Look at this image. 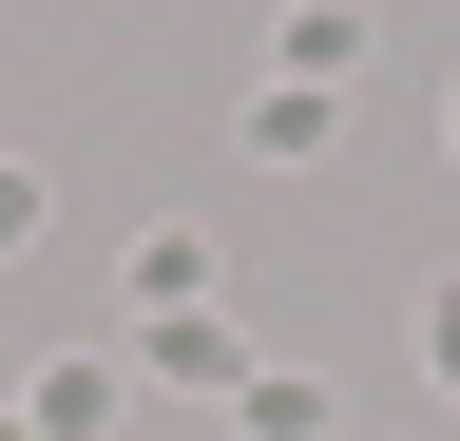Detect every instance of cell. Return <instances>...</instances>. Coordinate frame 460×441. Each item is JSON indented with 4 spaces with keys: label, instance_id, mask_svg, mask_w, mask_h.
<instances>
[{
    "label": "cell",
    "instance_id": "cell-1",
    "mask_svg": "<svg viewBox=\"0 0 460 441\" xmlns=\"http://www.w3.org/2000/svg\"><path fill=\"white\" fill-rule=\"evenodd\" d=\"M250 365H269V346H250L230 307H154V326H135V384H172V403H230Z\"/></svg>",
    "mask_w": 460,
    "mask_h": 441
},
{
    "label": "cell",
    "instance_id": "cell-2",
    "mask_svg": "<svg viewBox=\"0 0 460 441\" xmlns=\"http://www.w3.org/2000/svg\"><path fill=\"white\" fill-rule=\"evenodd\" d=\"M20 422H39V441H115V422H135V346H58V365H20Z\"/></svg>",
    "mask_w": 460,
    "mask_h": 441
},
{
    "label": "cell",
    "instance_id": "cell-3",
    "mask_svg": "<svg viewBox=\"0 0 460 441\" xmlns=\"http://www.w3.org/2000/svg\"><path fill=\"white\" fill-rule=\"evenodd\" d=\"M365 0H288V20H269V77H307V96H345V77H365Z\"/></svg>",
    "mask_w": 460,
    "mask_h": 441
},
{
    "label": "cell",
    "instance_id": "cell-4",
    "mask_svg": "<svg viewBox=\"0 0 460 441\" xmlns=\"http://www.w3.org/2000/svg\"><path fill=\"white\" fill-rule=\"evenodd\" d=\"M250 173H326V135H345V96H307V77H250Z\"/></svg>",
    "mask_w": 460,
    "mask_h": 441
},
{
    "label": "cell",
    "instance_id": "cell-5",
    "mask_svg": "<svg viewBox=\"0 0 460 441\" xmlns=\"http://www.w3.org/2000/svg\"><path fill=\"white\" fill-rule=\"evenodd\" d=\"M115 288H135V326H154V307H211V231H172V211H154V231L115 250Z\"/></svg>",
    "mask_w": 460,
    "mask_h": 441
},
{
    "label": "cell",
    "instance_id": "cell-6",
    "mask_svg": "<svg viewBox=\"0 0 460 441\" xmlns=\"http://www.w3.org/2000/svg\"><path fill=\"white\" fill-rule=\"evenodd\" d=\"M345 403H326V365H250L230 384V441H326Z\"/></svg>",
    "mask_w": 460,
    "mask_h": 441
},
{
    "label": "cell",
    "instance_id": "cell-7",
    "mask_svg": "<svg viewBox=\"0 0 460 441\" xmlns=\"http://www.w3.org/2000/svg\"><path fill=\"white\" fill-rule=\"evenodd\" d=\"M0 250H39V154H0Z\"/></svg>",
    "mask_w": 460,
    "mask_h": 441
},
{
    "label": "cell",
    "instance_id": "cell-8",
    "mask_svg": "<svg viewBox=\"0 0 460 441\" xmlns=\"http://www.w3.org/2000/svg\"><path fill=\"white\" fill-rule=\"evenodd\" d=\"M422 384H441V403H460V288L422 307Z\"/></svg>",
    "mask_w": 460,
    "mask_h": 441
},
{
    "label": "cell",
    "instance_id": "cell-9",
    "mask_svg": "<svg viewBox=\"0 0 460 441\" xmlns=\"http://www.w3.org/2000/svg\"><path fill=\"white\" fill-rule=\"evenodd\" d=\"M441 154H460V96H441Z\"/></svg>",
    "mask_w": 460,
    "mask_h": 441
},
{
    "label": "cell",
    "instance_id": "cell-10",
    "mask_svg": "<svg viewBox=\"0 0 460 441\" xmlns=\"http://www.w3.org/2000/svg\"><path fill=\"white\" fill-rule=\"evenodd\" d=\"M0 441H39V422H0Z\"/></svg>",
    "mask_w": 460,
    "mask_h": 441
}]
</instances>
